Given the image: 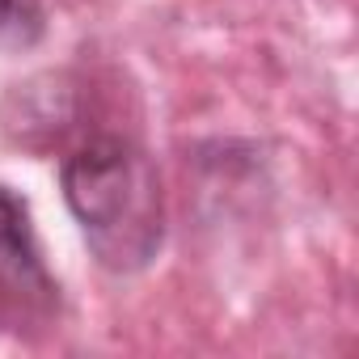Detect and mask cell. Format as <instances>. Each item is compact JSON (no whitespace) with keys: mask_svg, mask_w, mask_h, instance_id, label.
I'll list each match as a JSON object with an SVG mask.
<instances>
[{"mask_svg":"<svg viewBox=\"0 0 359 359\" xmlns=\"http://www.w3.org/2000/svg\"><path fill=\"white\" fill-rule=\"evenodd\" d=\"M64 199L110 271H140L165 237V199L152 161L127 140H93L64 161Z\"/></svg>","mask_w":359,"mask_h":359,"instance_id":"cell-1","label":"cell"},{"mask_svg":"<svg viewBox=\"0 0 359 359\" xmlns=\"http://www.w3.org/2000/svg\"><path fill=\"white\" fill-rule=\"evenodd\" d=\"M43 34V5L39 0H0V43L30 47Z\"/></svg>","mask_w":359,"mask_h":359,"instance_id":"cell-3","label":"cell"},{"mask_svg":"<svg viewBox=\"0 0 359 359\" xmlns=\"http://www.w3.org/2000/svg\"><path fill=\"white\" fill-rule=\"evenodd\" d=\"M0 292L34 304H51L60 292L43 262L30 208L9 187H0Z\"/></svg>","mask_w":359,"mask_h":359,"instance_id":"cell-2","label":"cell"}]
</instances>
